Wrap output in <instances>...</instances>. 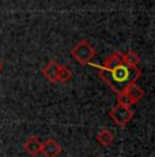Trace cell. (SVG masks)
<instances>
[{
	"label": "cell",
	"mask_w": 155,
	"mask_h": 157,
	"mask_svg": "<svg viewBox=\"0 0 155 157\" xmlns=\"http://www.w3.org/2000/svg\"><path fill=\"white\" fill-rule=\"evenodd\" d=\"M98 68V77L103 81L114 93L124 90L128 85L136 82L142 77V71L138 66H129L123 60L120 52H114L105 59L102 66Z\"/></svg>",
	"instance_id": "obj_1"
},
{
	"label": "cell",
	"mask_w": 155,
	"mask_h": 157,
	"mask_svg": "<svg viewBox=\"0 0 155 157\" xmlns=\"http://www.w3.org/2000/svg\"><path fill=\"white\" fill-rule=\"evenodd\" d=\"M95 53V48L90 44V41L87 40H80L75 47L71 51V56L74 57V60L80 66H87L91 63V60L94 59Z\"/></svg>",
	"instance_id": "obj_2"
},
{
	"label": "cell",
	"mask_w": 155,
	"mask_h": 157,
	"mask_svg": "<svg viewBox=\"0 0 155 157\" xmlns=\"http://www.w3.org/2000/svg\"><path fill=\"white\" fill-rule=\"evenodd\" d=\"M109 117L118 127H125V126L131 122V119L133 117V111L131 109V107H128V105L117 102V104L109 111Z\"/></svg>",
	"instance_id": "obj_3"
},
{
	"label": "cell",
	"mask_w": 155,
	"mask_h": 157,
	"mask_svg": "<svg viewBox=\"0 0 155 157\" xmlns=\"http://www.w3.org/2000/svg\"><path fill=\"white\" fill-rule=\"evenodd\" d=\"M61 152H63L61 145L57 144L55 140H52V138H48L46 141L42 142L41 155H44L45 157H57L61 155Z\"/></svg>",
	"instance_id": "obj_4"
},
{
	"label": "cell",
	"mask_w": 155,
	"mask_h": 157,
	"mask_svg": "<svg viewBox=\"0 0 155 157\" xmlns=\"http://www.w3.org/2000/svg\"><path fill=\"white\" fill-rule=\"evenodd\" d=\"M59 63L56 60H49L46 63V66L41 70V74L45 78L48 82L50 83H56L57 82V72H59Z\"/></svg>",
	"instance_id": "obj_5"
},
{
	"label": "cell",
	"mask_w": 155,
	"mask_h": 157,
	"mask_svg": "<svg viewBox=\"0 0 155 157\" xmlns=\"http://www.w3.org/2000/svg\"><path fill=\"white\" fill-rule=\"evenodd\" d=\"M23 147L30 156H38L41 155V150H42V141L35 135H31L23 144Z\"/></svg>",
	"instance_id": "obj_6"
},
{
	"label": "cell",
	"mask_w": 155,
	"mask_h": 157,
	"mask_svg": "<svg viewBox=\"0 0 155 157\" xmlns=\"http://www.w3.org/2000/svg\"><path fill=\"white\" fill-rule=\"evenodd\" d=\"M114 132L112 131V130L109 128H102L98 131L97 137H95V140H97V144L101 145V146L103 147H109L110 145L114 142Z\"/></svg>",
	"instance_id": "obj_7"
},
{
	"label": "cell",
	"mask_w": 155,
	"mask_h": 157,
	"mask_svg": "<svg viewBox=\"0 0 155 157\" xmlns=\"http://www.w3.org/2000/svg\"><path fill=\"white\" fill-rule=\"evenodd\" d=\"M125 90L128 92V94L131 96V98L133 100V102H138L139 100H142L143 97H144V90L140 87L136 82H132L131 85H128L127 87H125Z\"/></svg>",
	"instance_id": "obj_8"
},
{
	"label": "cell",
	"mask_w": 155,
	"mask_h": 157,
	"mask_svg": "<svg viewBox=\"0 0 155 157\" xmlns=\"http://www.w3.org/2000/svg\"><path fill=\"white\" fill-rule=\"evenodd\" d=\"M72 78V70L68 66L60 64L59 66V72H57V82L60 83H67Z\"/></svg>",
	"instance_id": "obj_9"
},
{
	"label": "cell",
	"mask_w": 155,
	"mask_h": 157,
	"mask_svg": "<svg viewBox=\"0 0 155 157\" xmlns=\"http://www.w3.org/2000/svg\"><path fill=\"white\" fill-rule=\"evenodd\" d=\"M121 53V57H123V60L129 66H139V56L136 55L135 52H133L132 49H128V51H124V52H120Z\"/></svg>",
	"instance_id": "obj_10"
},
{
	"label": "cell",
	"mask_w": 155,
	"mask_h": 157,
	"mask_svg": "<svg viewBox=\"0 0 155 157\" xmlns=\"http://www.w3.org/2000/svg\"><path fill=\"white\" fill-rule=\"evenodd\" d=\"M117 94V102H120V104H124V105H128V107H132L135 102H133V100L131 98V96L128 94L127 90H121V92L116 93Z\"/></svg>",
	"instance_id": "obj_11"
},
{
	"label": "cell",
	"mask_w": 155,
	"mask_h": 157,
	"mask_svg": "<svg viewBox=\"0 0 155 157\" xmlns=\"http://www.w3.org/2000/svg\"><path fill=\"white\" fill-rule=\"evenodd\" d=\"M2 68H3V63L0 62V71H2Z\"/></svg>",
	"instance_id": "obj_12"
}]
</instances>
